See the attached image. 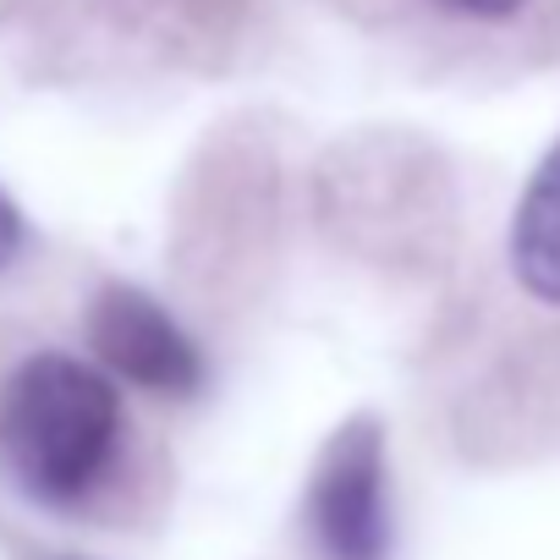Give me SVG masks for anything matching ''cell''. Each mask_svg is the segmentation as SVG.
<instances>
[{
  "instance_id": "obj_1",
  "label": "cell",
  "mask_w": 560,
  "mask_h": 560,
  "mask_svg": "<svg viewBox=\"0 0 560 560\" xmlns=\"http://www.w3.org/2000/svg\"><path fill=\"white\" fill-rule=\"evenodd\" d=\"M121 445L116 385L67 352H39L0 385V467L39 505H78Z\"/></svg>"
},
{
  "instance_id": "obj_2",
  "label": "cell",
  "mask_w": 560,
  "mask_h": 560,
  "mask_svg": "<svg viewBox=\"0 0 560 560\" xmlns=\"http://www.w3.org/2000/svg\"><path fill=\"white\" fill-rule=\"evenodd\" d=\"M308 527L325 560H385L390 555V494H385V440L374 423H352L330 440L314 489Z\"/></svg>"
},
{
  "instance_id": "obj_3",
  "label": "cell",
  "mask_w": 560,
  "mask_h": 560,
  "mask_svg": "<svg viewBox=\"0 0 560 560\" xmlns=\"http://www.w3.org/2000/svg\"><path fill=\"white\" fill-rule=\"evenodd\" d=\"M89 341L100 363L138 390L154 396H192L203 385V358L192 336L138 287H105L89 314Z\"/></svg>"
},
{
  "instance_id": "obj_4",
  "label": "cell",
  "mask_w": 560,
  "mask_h": 560,
  "mask_svg": "<svg viewBox=\"0 0 560 560\" xmlns=\"http://www.w3.org/2000/svg\"><path fill=\"white\" fill-rule=\"evenodd\" d=\"M511 269L522 292L560 308V143L533 171L511 220Z\"/></svg>"
},
{
  "instance_id": "obj_5",
  "label": "cell",
  "mask_w": 560,
  "mask_h": 560,
  "mask_svg": "<svg viewBox=\"0 0 560 560\" xmlns=\"http://www.w3.org/2000/svg\"><path fill=\"white\" fill-rule=\"evenodd\" d=\"M18 253H23V214H18V203L7 192H0V269H7Z\"/></svg>"
},
{
  "instance_id": "obj_6",
  "label": "cell",
  "mask_w": 560,
  "mask_h": 560,
  "mask_svg": "<svg viewBox=\"0 0 560 560\" xmlns=\"http://www.w3.org/2000/svg\"><path fill=\"white\" fill-rule=\"evenodd\" d=\"M440 7H451L462 18H511V12L527 7V0H440Z\"/></svg>"
}]
</instances>
